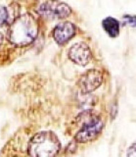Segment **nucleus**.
<instances>
[{
  "label": "nucleus",
  "mask_w": 136,
  "mask_h": 157,
  "mask_svg": "<svg viewBox=\"0 0 136 157\" xmlns=\"http://www.w3.org/2000/svg\"><path fill=\"white\" fill-rule=\"evenodd\" d=\"M38 34V23L30 14H24L13 21L8 29V39L16 46H26L35 41Z\"/></svg>",
  "instance_id": "f257e3e1"
},
{
  "label": "nucleus",
  "mask_w": 136,
  "mask_h": 157,
  "mask_svg": "<svg viewBox=\"0 0 136 157\" xmlns=\"http://www.w3.org/2000/svg\"><path fill=\"white\" fill-rule=\"evenodd\" d=\"M61 149L58 136L53 132L43 131L33 136L28 145L31 157H56Z\"/></svg>",
  "instance_id": "f03ea898"
},
{
  "label": "nucleus",
  "mask_w": 136,
  "mask_h": 157,
  "mask_svg": "<svg viewBox=\"0 0 136 157\" xmlns=\"http://www.w3.org/2000/svg\"><path fill=\"white\" fill-rule=\"evenodd\" d=\"M86 119L75 135V140L79 142H87L95 140L103 130V121L101 117L87 115Z\"/></svg>",
  "instance_id": "7ed1b4c3"
},
{
  "label": "nucleus",
  "mask_w": 136,
  "mask_h": 157,
  "mask_svg": "<svg viewBox=\"0 0 136 157\" xmlns=\"http://www.w3.org/2000/svg\"><path fill=\"white\" fill-rule=\"evenodd\" d=\"M37 12L43 18L54 20L67 18L71 14L72 10L69 5L59 0H47L40 5Z\"/></svg>",
  "instance_id": "20e7f679"
},
{
  "label": "nucleus",
  "mask_w": 136,
  "mask_h": 157,
  "mask_svg": "<svg viewBox=\"0 0 136 157\" xmlns=\"http://www.w3.org/2000/svg\"><path fill=\"white\" fill-rule=\"evenodd\" d=\"M103 82V75L99 70H88L79 81V86L83 93H89L97 90Z\"/></svg>",
  "instance_id": "39448f33"
},
{
  "label": "nucleus",
  "mask_w": 136,
  "mask_h": 157,
  "mask_svg": "<svg viewBox=\"0 0 136 157\" xmlns=\"http://www.w3.org/2000/svg\"><path fill=\"white\" fill-rule=\"evenodd\" d=\"M71 60L80 66L87 65L92 58V53L89 46L84 42H76L72 44L69 50Z\"/></svg>",
  "instance_id": "423d86ee"
},
{
  "label": "nucleus",
  "mask_w": 136,
  "mask_h": 157,
  "mask_svg": "<svg viewBox=\"0 0 136 157\" xmlns=\"http://www.w3.org/2000/svg\"><path fill=\"white\" fill-rule=\"evenodd\" d=\"M76 33V28L71 22H63L58 24L53 29V37L55 41L62 45L70 40L75 36Z\"/></svg>",
  "instance_id": "0eeeda50"
},
{
  "label": "nucleus",
  "mask_w": 136,
  "mask_h": 157,
  "mask_svg": "<svg viewBox=\"0 0 136 157\" xmlns=\"http://www.w3.org/2000/svg\"><path fill=\"white\" fill-rule=\"evenodd\" d=\"M102 27L111 37H116L119 33V23L113 17H107L102 21Z\"/></svg>",
  "instance_id": "6e6552de"
},
{
  "label": "nucleus",
  "mask_w": 136,
  "mask_h": 157,
  "mask_svg": "<svg viewBox=\"0 0 136 157\" xmlns=\"http://www.w3.org/2000/svg\"><path fill=\"white\" fill-rule=\"evenodd\" d=\"M8 18H9L8 9L4 6H0V27L8 21Z\"/></svg>",
  "instance_id": "1a4fd4ad"
},
{
  "label": "nucleus",
  "mask_w": 136,
  "mask_h": 157,
  "mask_svg": "<svg viewBox=\"0 0 136 157\" xmlns=\"http://www.w3.org/2000/svg\"><path fill=\"white\" fill-rule=\"evenodd\" d=\"M123 19L127 21V24H129L131 27H135V17L129 16V15H124Z\"/></svg>",
  "instance_id": "9d476101"
},
{
  "label": "nucleus",
  "mask_w": 136,
  "mask_h": 157,
  "mask_svg": "<svg viewBox=\"0 0 136 157\" xmlns=\"http://www.w3.org/2000/svg\"><path fill=\"white\" fill-rule=\"evenodd\" d=\"M127 157H135V142L127 149Z\"/></svg>",
  "instance_id": "9b49d317"
},
{
  "label": "nucleus",
  "mask_w": 136,
  "mask_h": 157,
  "mask_svg": "<svg viewBox=\"0 0 136 157\" xmlns=\"http://www.w3.org/2000/svg\"><path fill=\"white\" fill-rule=\"evenodd\" d=\"M2 40H3V36H2V33H0V44H1Z\"/></svg>",
  "instance_id": "f8f14e48"
}]
</instances>
